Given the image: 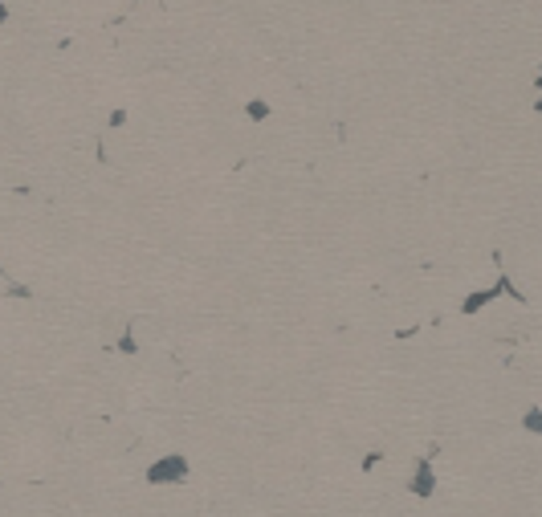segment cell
<instances>
[{
	"mask_svg": "<svg viewBox=\"0 0 542 517\" xmlns=\"http://www.w3.org/2000/svg\"><path fill=\"white\" fill-rule=\"evenodd\" d=\"M184 481H188V460L180 453L159 456L147 469V485H184Z\"/></svg>",
	"mask_w": 542,
	"mask_h": 517,
	"instance_id": "obj_1",
	"label": "cell"
},
{
	"mask_svg": "<svg viewBox=\"0 0 542 517\" xmlns=\"http://www.w3.org/2000/svg\"><path fill=\"white\" fill-rule=\"evenodd\" d=\"M408 493L420 497V501H428V497L436 493V469H432V460H420V465H416V472H412V481H408Z\"/></svg>",
	"mask_w": 542,
	"mask_h": 517,
	"instance_id": "obj_2",
	"label": "cell"
},
{
	"mask_svg": "<svg viewBox=\"0 0 542 517\" xmlns=\"http://www.w3.org/2000/svg\"><path fill=\"white\" fill-rule=\"evenodd\" d=\"M493 297H502V293H497V285H493V290H481V293H469V297L461 302V314H477V309L490 306Z\"/></svg>",
	"mask_w": 542,
	"mask_h": 517,
	"instance_id": "obj_3",
	"label": "cell"
},
{
	"mask_svg": "<svg viewBox=\"0 0 542 517\" xmlns=\"http://www.w3.org/2000/svg\"><path fill=\"white\" fill-rule=\"evenodd\" d=\"M245 114L253 118V123H265V118L273 114V106H269L265 98H253V102H245Z\"/></svg>",
	"mask_w": 542,
	"mask_h": 517,
	"instance_id": "obj_4",
	"label": "cell"
},
{
	"mask_svg": "<svg viewBox=\"0 0 542 517\" xmlns=\"http://www.w3.org/2000/svg\"><path fill=\"white\" fill-rule=\"evenodd\" d=\"M522 428L530 432V436H538L542 432V407L534 404V407H526V416H522Z\"/></svg>",
	"mask_w": 542,
	"mask_h": 517,
	"instance_id": "obj_5",
	"label": "cell"
},
{
	"mask_svg": "<svg viewBox=\"0 0 542 517\" xmlns=\"http://www.w3.org/2000/svg\"><path fill=\"white\" fill-rule=\"evenodd\" d=\"M118 355H139V342H135V330H131V326L118 334Z\"/></svg>",
	"mask_w": 542,
	"mask_h": 517,
	"instance_id": "obj_6",
	"label": "cell"
},
{
	"mask_svg": "<svg viewBox=\"0 0 542 517\" xmlns=\"http://www.w3.org/2000/svg\"><path fill=\"white\" fill-rule=\"evenodd\" d=\"M123 123H127V110H123V106H118V110H111V118H106V127H111V130H118Z\"/></svg>",
	"mask_w": 542,
	"mask_h": 517,
	"instance_id": "obj_7",
	"label": "cell"
},
{
	"mask_svg": "<svg viewBox=\"0 0 542 517\" xmlns=\"http://www.w3.org/2000/svg\"><path fill=\"white\" fill-rule=\"evenodd\" d=\"M9 297H21V302H29V297H33V290H29V285H9Z\"/></svg>",
	"mask_w": 542,
	"mask_h": 517,
	"instance_id": "obj_8",
	"label": "cell"
},
{
	"mask_svg": "<svg viewBox=\"0 0 542 517\" xmlns=\"http://www.w3.org/2000/svg\"><path fill=\"white\" fill-rule=\"evenodd\" d=\"M376 460H383V453H367V456H363V469L371 472V469H376Z\"/></svg>",
	"mask_w": 542,
	"mask_h": 517,
	"instance_id": "obj_9",
	"label": "cell"
},
{
	"mask_svg": "<svg viewBox=\"0 0 542 517\" xmlns=\"http://www.w3.org/2000/svg\"><path fill=\"white\" fill-rule=\"evenodd\" d=\"M4 21H9V4H4V0H0V25H4Z\"/></svg>",
	"mask_w": 542,
	"mask_h": 517,
	"instance_id": "obj_10",
	"label": "cell"
},
{
	"mask_svg": "<svg viewBox=\"0 0 542 517\" xmlns=\"http://www.w3.org/2000/svg\"><path fill=\"white\" fill-rule=\"evenodd\" d=\"M0 273H4V265H0Z\"/></svg>",
	"mask_w": 542,
	"mask_h": 517,
	"instance_id": "obj_11",
	"label": "cell"
}]
</instances>
